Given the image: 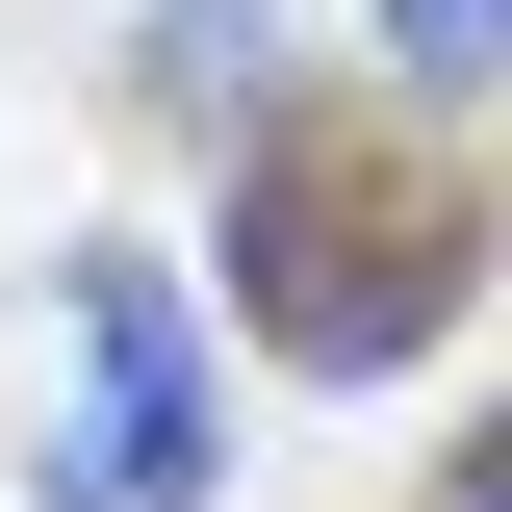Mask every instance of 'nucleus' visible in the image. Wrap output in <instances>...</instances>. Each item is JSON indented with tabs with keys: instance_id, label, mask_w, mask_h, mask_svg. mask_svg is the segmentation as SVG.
<instances>
[{
	"instance_id": "1",
	"label": "nucleus",
	"mask_w": 512,
	"mask_h": 512,
	"mask_svg": "<svg viewBox=\"0 0 512 512\" xmlns=\"http://www.w3.org/2000/svg\"><path fill=\"white\" fill-rule=\"evenodd\" d=\"M487 308V180L436 128H359V103H282L231 154V333L282 384H410L436 333Z\"/></svg>"
},
{
	"instance_id": "2",
	"label": "nucleus",
	"mask_w": 512,
	"mask_h": 512,
	"mask_svg": "<svg viewBox=\"0 0 512 512\" xmlns=\"http://www.w3.org/2000/svg\"><path fill=\"white\" fill-rule=\"evenodd\" d=\"M231 487V384H205V308H180V256L103 231L52 282V512H205Z\"/></svg>"
},
{
	"instance_id": "3",
	"label": "nucleus",
	"mask_w": 512,
	"mask_h": 512,
	"mask_svg": "<svg viewBox=\"0 0 512 512\" xmlns=\"http://www.w3.org/2000/svg\"><path fill=\"white\" fill-rule=\"evenodd\" d=\"M256 26H282V0H154V52H128V77H154V103H231Z\"/></svg>"
},
{
	"instance_id": "4",
	"label": "nucleus",
	"mask_w": 512,
	"mask_h": 512,
	"mask_svg": "<svg viewBox=\"0 0 512 512\" xmlns=\"http://www.w3.org/2000/svg\"><path fill=\"white\" fill-rule=\"evenodd\" d=\"M384 52L410 77H512V0H384Z\"/></svg>"
},
{
	"instance_id": "5",
	"label": "nucleus",
	"mask_w": 512,
	"mask_h": 512,
	"mask_svg": "<svg viewBox=\"0 0 512 512\" xmlns=\"http://www.w3.org/2000/svg\"><path fill=\"white\" fill-rule=\"evenodd\" d=\"M436 512H512V410H487V436H461V461H436Z\"/></svg>"
}]
</instances>
